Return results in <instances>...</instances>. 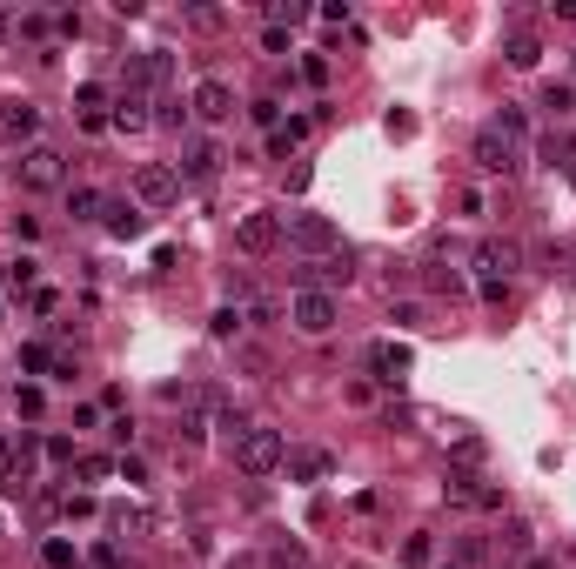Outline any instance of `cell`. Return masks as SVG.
Wrapping results in <instances>:
<instances>
[{"mask_svg":"<svg viewBox=\"0 0 576 569\" xmlns=\"http://www.w3.org/2000/svg\"><path fill=\"white\" fill-rule=\"evenodd\" d=\"M228 456H235L242 476H275L288 449H282V429H268V422H242L235 442H228Z\"/></svg>","mask_w":576,"mask_h":569,"instance_id":"obj_1","label":"cell"},{"mask_svg":"<svg viewBox=\"0 0 576 569\" xmlns=\"http://www.w3.org/2000/svg\"><path fill=\"white\" fill-rule=\"evenodd\" d=\"M14 175H21L27 195H47V188H67V161H61V148L34 141V148H27L21 161H14Z\"/></svg>","mask_w":576,"mask_h":569,"instance_id":"obj_2","label":"cell"},{"mask_svg":"<svg viewBox=\"0 0 576 569\" xmlns=\"http://www.w3.org/2000/svg\"><path fill=\"white\" fill-rule=\"evenodd\" d=\"M282 235L295 241L309 262H322V255H335V248H342V235H335L329 215H282Z\"/></svg>","mask_w":576,"mask_h":569,"instance_id":"obj_3","label":"cell"},{"mask_svg":"<svg viewBox=\"0 0 576 569\" xmlns=\"http://www.w3.org/2000/svg\"><path fill=\"white\" fill-rule=\"evenodd\" d=\"M469 161H476V168H483V175H523V148H516L510 134H496V128H483L476 134V141H469Z\"/></svg>","mask_w":576,"mask_h":569,"instance_id":"obj_4","label":"cell"},{"mask_svg":"<svg viewBox=\"0 0 576 569\" xmlns=\"http://www.w3.org/2000/svg\"><path fill=\"white\" fill-rule=\"evenodd\" d=\"M181 201V175L161 168V161H141L134 168V208H175Z\"/></svg>","mask_w":576,"mask_h":569,"instance_id":"obj_5","label":"cell"},{"mask_svg":"<svg viewBox=\"0 0 576 569\" xmlns=\"http://www.w3.org/2000/svg\"><path fill=\"white\" fill-rule=\"evenodd\" d=\"M349 248H342V255H322V262H295L288 268V282H295V295H302V288H322V295H335V288H349Z\"/></svg>","mask_w":576,"mask_h":569,"instance_id":"obj_6","label":"cell"},{"mask_svg":"<svg viewBox=\"0 0 576 569\" xmlns=\"http://www.w3.org/2000/svg\"><path fill=\"white\" fill-rule=\"evenodd\" d=\"M335 315H342V308H335V295H322V288H302V295H288V322H295L302 335H329V329H335Z\"/></svg>","mask_w":576,"mask_h":569,"instance_id":"obj_7","label":"cell"},{"mask_svg":"<svg viewBox=\"0 0 576 569\" xmlns=\"http://www.w3.org/2000/svg\"><path fill=\"white\" fill-rule=\"evenodd\" d=\"M188 114H195V121H208V128H222V121H235V88H228L222 74H208V81H195V94H188Z\"/></svg>","mask_w":576,"mask_h":569,"instance_id":"obj_8","label":"cell"},{"mask_svg":"<svg viewBox=\"0 0 576 569\" xmlns=\"http://www.w3.org/2000/svg\"><path fill=\"white\" fill-rule=\"evenodd\" d=\"M516 268H523V241L516 235H483V248H476V275H483V282H510Z\"/></svg>","mask_w":576,"mask_h":569,"instance_id":"obj_9","label":"cell"},{"mask_svg":"<svg viewBox=\"0 0 576 569\" xmlns=\"http://www.w3.org/2000/svg\"><path fill=\"white\" fill-rule=\"evenodd\" d=\"M409 369H416V355H409V342H396V335H382V342H369V375H376L382 389H402V382H409Z\"/></svg>","mask_w":576,"mask_h":569,"instance_id":"obj_10","label":"cell"},{"mask_svg":"<svg viewBox=\"0 0 576 569\" xmlns=\"http://www.w3.org/2000/svg\"><path fill=\"white\" fill-rule=\"evenodd\" d=\"M235 248H242V255H275V248H282V215H275V208L242 215L235 221Z\"/></svg>","mask_w":576,"mask_h":569,"instance_id":"obj_11","label":"cell"},{"mask_svg":"<svg viewBox=\"0 0 576 569\" xmlns=\"http://www.w3.org/2000/svg\"><path fill=\"white\" fill-rule=\"evenodd\" d=\"M222 161H228V154H222V141L195 134V141H181V168H175V175H181V181H195V188H208V181L222 175Z\"/></svg>","mask_w":576,"mask_h":569,"instance_id":"obj_12","label":"cell"},{"mask_svg":"<svg viewBox=\"0 0 576 569\" xmlns=\"http://www.w3.org/2000/svg\"><path fill=\"white\" fill-rule=\"evenodd\" d=\"M148 121H155V114H148V88H141L128 67H121V94H114V128H121V134H141Z\"/></svg>","mask_w":576,"mask_h":569,"instance_id":"obj_13","label":"cell"},{"mask_svg":"<svg viewBox=\"0 0 576 569\" xmlns=\"http://www.w3.org/2000/svg\"><path fill=\"white\" fill-rule=\"evenodd\" d=\"M101 228H108L114 241H141V235H148V208H134V201H108Z\"/></svg>","mask_w":576,"mask_h":569,"instance_id":"obj_14","label":"cell"},{"mask_svg":"<svg viewBox=\"0 0 576 569\" xmlns=\"http://www.w3.org/2000/svg\"><path fill=\"white\" fill-rule=\"evenodd\" d=\"M74 114H81V128H114V114H108V94L94 88V81H81V88H74Z\"/></svg>","mask_w":576,"mask_h":569,"instance_id":"obj_15","label":"cell"},{"mask_svg":"<svg viewBox=\"0 0 576 569\" xmlns=\"http://www.w3.org/2000/svg\"><path fill=\"white\" fill-rule=\"evenodd\" d=\"M288 482H322L329 476V449H288Z\"/></svg>","mask_w":576,"mask_h":569,"instance_id":"obj_16","label":"cell"},{"mask_svg":"<svg viewBox=\"0 0 576 569\" xmlns=\"http://www.w3.org/2000/svg\"><path fill=\"white\" fill-rule=\"evenodd\" d=\"M309 134H315V114H288L282 128L268 134V154H288V148H302Z\"/></svg>","mask_w":576,"mask_h":569,"instance_id":"obj_17","label":"cell"},{"mask_svg":"<svg viewBox=\"0 0 576 569\" xmlns=\"http://www.w3.org/2000/svg\"><path fill=\"white\" fill-rule=\"evenodd\" d=\"M503 61H510V67H523V74H530V67L543 61V41H536V34H523V27H516V34H503Z\"/></svg>","mask_w":576,"mask_h":569,"instance_id":"obj_18","label":"cell"},{"mask_svg":"<svg viewBox=\"0 0 576 569\" xmlns=\"http://www.w3.org/2000/svg\"><path fill=\"white\" fill-rule=\"evenodd\" d=\"M67 215L74 221H101L108 215V195H101V188H67Z\"/></svg>","mask_w":576,"mask_h":569,"instance_id":"obj_19","label":"cell"},{"mask_svg":"<svg viewBox=\"0 0 576 569\" xmlns=\"http://www.w3.org/2000/svg\"><path fill=\"white\" fill-rule=\"evenodd\" d=\"M536 154H543V161H550V168H576V134H543V141H536Z\"/></svg>","mask_w":576,"mask_h":569,"instance_id":"obj_20","label":"cell"},{"mask_svg":"<svg viewBox=\"0 0 576 569\" xmlns=\"http://www.w3.org/2000/svg\"><path fill=\"white\" fill-rule=\"evenodd\" d=\"M248 329V315H242V302H228V308H215V315H208V335H215V342H235V335Z\"/></svg>","mask_w":576,"mask_h":569,"instance_id":"obj_21","label":"cell"},{"mask_svg":"<svg viewBox=\"0 0 576 569\" xmlns=\"http://www.w3.org/2000/svg\"><path fill=\"white\" fill-rule=\"evenodd\" d=\"M0 128H7V134H34V128H41V108H27V101H0Z\"/></svg>","mask_w":576,"mask_h":569,"instance_id":"obj_22","label":"cell"},{"mask_svg":"<svg viewBox=\"0 0 576 569\" xmlns=\"http://www.w3.org/2000/svg\"><path fill=\"white\" fill-rule=\"evenodd\" d=\"M41 563H47V569H81V549L67 543V536H47V543H41Z\"/></svg>","mask_w":576,"mask_h":569,"instance_id":"obj_23","label":"cell"},{"mask_svg":"<svg viewBox=\"0 0 576 569\" xmlns=\"http://www.w3.org/2000/svg\"><path fill=\"white\" fill-rule=\"evenodd\" d=\"M489 128H496V134H510L516 148H523V134H530V114L516 108V101H503V114H496V121H489Z\"/></svg>","mask_w":576,"mask_h":569,"instance_id":"obj_24","label":"cell"},{"mask_svg":"<svg viewBox=\"0 0 576 569\" xmlns=\"http://www.w3.org/2000/svg\"><path fill=\"white\" fill-rule=\"evenodd\" d=\"M543 108H550L556 121H563V114H576V88H570V81H550V88H543Z\"/></svg>","mask_w":576,"mask_h":569,"instance_id":"obj_25","label":"cell"},{"mask_svg":"<svg viewBox=\"0 0 576 569\" xmlns=\"http://www.w3.org/2000/svg\"><path fill=\"white\" fill-rule=\"evenodd\" d=\"M248 114H255V128H282V101H275V94H255V101H248Z\"/></svg>","mask_w":576,"mask_h":569,"instance_id":"obj_26","label":"cell"},{"mask_svg":"<svg viewBox=\"0 0 576 569\" xmlns=\"http://www.w3.org/2000/svg\"><path fill=\"white\" fill-rule=\"evenodd\" d=\"M108 523L121 529V536H148V509H128V503H121V509H108Z\"/></svg>","mask_w":576,"mask_h":569,"instance_id":"obj_27","label":"cell"},{"mask_svg":"<svg viewBox=\"0 0 576 569\" xmlns=\"http://www.w3.org/2000/svg\"><path fill=\"white\" fill-rule=\"evenodd\" d=\"M268 569H309V549L302 543H275L268 549Z\"/></svg>","mask_w":576,"mask_h":569,"instance_id":"obj_28","label":"cell"},{"mask_svg":"<svg viewBox=\"0 0 576 569\" xmlns=\"http://www.w3.org/2000/svg\"><path fill=\"white\" fill-rule=\"evenodd\" d=\"M181 442H188V449H201V442H208V416H201V409H188V416H181V429H175Z\"/></svg>","mask_w":576,"mask_h":569,"instance_id":"obj_29","label":"cell"},{"mask_svg":"<svg viewBox=\"0 0 576 569\" xmlns=\"http://www.w3.org/2000/svg\"><path fill=\"white\" fill-rule=\"evenodd\" d=\"M41 402H47V395H41V389H34V382H21V389H14V409H21V416H27V422L41 416Z\"/></svg>","mask_w":576,"mask_h":569,"instance_id":"obj_30","label":"cell"},{"mask_svg":"<svg viewBox=\"0 0 576 569\" xmlns=\"http://www.w3.org/2000/svg\"><path fill=\"white\" fill-rule=\"evenodd\" d=\"M429 322V308L422 302H396V329H422Z\"/></svg>","mask_w":576,"mask_h":569,"instance_id":"obj_31","label":"cell"},{"mask_svg":"<svg viewBox=\"0 0 576 569\" xmlns=\"http://www.w3.org/2000/svg\"><path fill=\"white\" fill-rule=\"evenodd\" d=\"M21 369H27V375H41V369H54V355H47L41 342H27V349H21Z\"/></svg>","mask_w":576,"mask_h":569,"instance_id":"obj_32","label":"cell"},{"mask_svg":"<svg viewBox=\"0 0 576 569\" xmlns=\"http://www.w3.org/2000/svg\"><path fill=\"white\" fill-rule=\"evenodd\" d=\"M155 121H161V128H188V101H161Z\"/></svg>","mask_w":576,"mask_h":569,"instance_id":"obj_33","label":"cell"},{"mask_svg":"<svg viewBox=\"0 0 576 569\" xmlns=\"http://www.w3.org/2000/svg\"><path fill=\"white\" fill-rule=\"evenodd\" d=\"M503 549H510V556H530V529L510 523V529H503Z\"/></svg>","mask_w":576,"mask_h":569,"instance_id":"obj_34","label":"cell"},{"mask_svg":"<svg viewBox=\"0 0 576 569\" xmlns=\"http://www.w3.org/2000/svg\"><path fill=\"white\" fill-rule=\"evenodd\" d=\"M402 563H409V569L429 563V536H409V543H402Z\"/></svg>","mask_w":576,"mask_h":569,"instance_id":"obj_35","label":"cell"},{"mask_svg":"<svg viewBox=\"0 0 576 569\" xmlns=\"http://www.w3.org/2000/svg\"><path fill=\"white\" fill-rule=\"evenodd\" d=\"M74 469H81V476H88V482H108V469H114V462H108V456H81V462H74Z\"/></svg>","mask_w":576,"mask_h":569,"instance_id":"obj_36","label":"cell"},{"mask_svg":"<svg viewBox=\"0 0 576 569\" xmlns=\"http://www.w3.org/2000/svg\"><path fill=\"white\" fill-rule=\"evenodd\" d=\"M429 288H449V295H463V275H456V268H429Z\"/></svg>","mask_w":576,"mask_h":569,"instance_id":"obj_37","label":"cell"},{"mask_svg":"<svg viewBox=\"0 0 576 569\" xmlns=\"http://www.w3.org/2000/svg\"><path fill=\"white\" fill-rule=\"evenodd\" d=\"M476 295H483L489 308H503V302H510V282H476Z\"/></svg>","mask_w":576,"mask_h":569,"instance_id":"obj_38","label":"cell"},{"mask_svg":"<svg viewBox=\"0 0 576 569\" xmlns=\"http://www.w3.org/2000/svg\"><path fill=\"white\" fill-rule=\"evenodd\" d=\"M94 563H101V569H134L128 556H121V549H114V543H101V549H94Z\"/></svg>","mask_w":576,"mask_h":569,"instance_id":"obj_39","label":"cell"},{"mask_svg":"<svg viewBox=\"0 0 576 569\" xmlns=\"http://www.w3.org/2000/svg\"><path fill=\"white\" fill-rule=\"evenodd\" d=\"M14 34H27V41H41V34H47V14H21V27H14Z\"/></svg>","mask_w":576,"mask_h":569,"instance_id":"obj_40","label":"cell"},{"mask_svg":"<svg viewBox=\"0 0 576 569\" xmlns=\"http://www.w3.org/2000/svg\"><path fill=\"white\" fill-rule=\"evenodd\" d=\"M523 569H563V563H556V556H543V549H530V556H523Z\"/></svg>","mask_w":576,"mask_h":569,"instance_id":"obj_41","label":"cell"},{"mask_svg":"<svg viewBox=\"0 0 576 569\" xmlns=\"http://www.w3.org/2000/svg\"><path fill=\"white\" fill-rule=\"evenodd\" d=\"M228 569H262V563H255V556H235V563H228Z\"/></svg>","mask_w":576,"mask_h":569,"instance_id":"obj_42","label":"cell"},{"mask_svg":"<svg viewBox=\"0 0 576 569\" xmlns=\"http://www.w3.org/2000/svg\"><path fill=\"white\" fill-rule=\"evenodd\" d=\"M7 34H14V21H7V7H0V41H7Z\"/></svg>","mask_w":576,"mask_h":569,"instance_id":"obj_43","label":"cell"},{"mask_svg":"<svg viewBox=\"0 0 576 569\" xmlns=\"http://www.w3.org/2000/svg\"><path fill=\"white\" fill-rule=\"evenodd\" d=\"M563 262H570V282H576V255H563Z\"/></svg>","mask_w":576,"mask_h":569,"instance_id":"obj_44","label":"cell"},{"mask_svg":"<svg viewBox=\"0 0 576 569\" xmlns=\"http://www.w3.org/2000/svg\"><path fill=\"white\" fill-rule=\"evenodd\" d=\"M563 175H570V188H576V168H563Z\"/></svg>","mask_w":576,"mask_h":569,"instance_id":"obj_45","label":"cell"}]
</instances>
